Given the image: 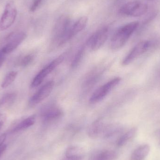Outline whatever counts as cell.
<instances>
[{"label":"cell","instance_id":"cell-1","mask_svg":"<svg viewBox=\"0 0 160 160\" xmlns=\"http://www.w3.org/2000/svg\"><path fill=\"white\" fill-rule=\"evenodd\" d=\"M139 24L138 22H132L119 28L112 38L111 48L113 50H117L124 47Z\"/></svg>","mask_w":160,"mask_h":160},{"label":"cell","instance_id":"cell-2","mask_svg":"<svg viewBox=\"0 0 160 160\" xmlns=\"http://www.w3.org/2000/svg\"><path fill=\"white\" fill-rule=\"evenodd\" d=\"M70 26V19L68 16L63 15L59 18L53 32V39L57 46L60 47L65 44V38Z\"/></svg>","mask_w":160,"mask_h":160},{"label":"cell","instance_id":"cell-3","mask_svg":"<svg viewBox=\"0 0 160 160\" xmlns=\"http://www.w3.org/2000/svg\"><path fill=\"white\" fill-rule=\"evenodd\" d=\"M17 14L18 11L14 1H8L0 19V32L5 31L13 25Z\"/></svg>","mask_w":160,"mask_h":160},{"label":"cell","instance_id":"cell-4","mask_svg":"<svg viewBox=\"0 0 160 160\" xmlns=\"http://www.w3.org/2000/svg\"><path fill=\"white\" fill-rule=\"evenodd\" d=\"M65 54H63L60 55L43 68L33 80L31 83V87L34 88L40 85L44 79L61 63L62 62L65 58Z\"/></svg>","mask_w":160,"mask_h":160},{"label":"cell","instance_id":"cell-5","mask_svg":"<svg viewBox=\"0 0 160 160\" xmlns=\"http://www.w3.org/2000/svg\"><path fill=\"white\" fill-rule=\"evenodd\" d=\"M108 27H104L99 29L90 37L86 42V46L92 51H97L106 42L109 35Z\"/></svg>","mask_w":160,"mask_h":160},{"label":"cell","instance_id":"cell-6","mask_svg":"<svg viewBox=\"0 0 160 160\" xmlns=\"http://www.w3.org/2000/svg\"><path fill=\"white\" fill-rule=\"evenodd\" d=\"M120 81V78H116L99 88L90 97L89 102L95 103L102 100L118 84Z\"/></svg>","mask_w":160,"mask_h":160},{"label":"cell","instance_id":"cell-7","mask_svg":"<svg viewBox=\"0 0 160 160\" xmlns=\"http://www.w3.org/2000/svg\"><path fill=\"white\" fill-rule=\"evenodd\" d=\"M150 43L149 41L144 40L141 41L137 44L135 47L128 53L122 61L123 66H127L131 63L141 55L143 54L149 48Z\"/></svg>","mask_w":160,"mask_h":160},{"label":"cell","instance_id":"cell-8","mask_svg":"<svg viewBox=\"0 0 160 160\" xmlns=\"http://www.w3.org/2000/svg\"><path fill=\"white\" fill-rule=\"evenodd\" d=\"M26 38V34L23 32L12 33L7 37L8 43L1 51L6 54L14 51Z\"/></svg>","mask_w":160,"mask_h":160},{"label":"cell","instance_id":"cell-9","mask_svg":"<svg viewBox=\"0 0 160 160\" xmlns=\"http://www.w3.org/2000/svg\"><path fill=\"white\" fill-rule=\"evenodd\" d=\"M54 85V82L52 81L46 83L31 98L29 101V105L31 106H35L43 101L51 93Z\"/></svg>","mask_w":160,"mask_h":160},{"label":"cell","instance_id":"cell-10","mask_svg":"<svg viewBox=\"0 0 160 160\" xmlns=\"http://www.w3.org/2000/svg\"><path fill=\"white\" fill-rule=\"evenodd\" d=\"M88 19L87 17H81L73 25L70 26L65 38V43L85 28L88 23Z\"/></svg>","mask_w":160,"mask_h":160},{"label":"cell","instance_id":"cell-11","mask_svg":"<svg viewBox=\"0 0 160 160\" xmlns=\"http://www.w3.org/2000/svg\"><path fill=\"white\" fill-rule=\"evenodd\" d=\"M63 112L59 107L51 106L45 109L42 114V118L46 121H53L62 116Z\"/></svg>","mask_w":160,"mask_h":160},{"label":"cell","instance_id":"cell-12","mask_svg":"<svg viewBox=\"0 0 160 160\" xmlns=\"http://www.w3.org/2000/svg\"><path fill=\"white\" fill-rule=\"evenodd\" d=\"M150 146L148 144L140 146L135 149L132 154L131 160H144L150 152Z\"/></svg>","mask_w":160,"mask_h":160},{"label":"cell","instance_id":"cell-13","mask_svg":"<svg viewBox=\"0 0 160 160\" xmlns=\"http://www.w3.org/2000/svg\"><path fill=\"white\" fill-rule=\"evenodd\" d=\"M140 2L138 1H133L125 4L119 9V13L123 15L132 16Z\"/></svg>","mask_w":160,"mask_h":160},{"label":"cell","instance_id":"cell-14","mask_svg":"<svg viewBox=\"0 0 160 160\" xmlns=\"http://www.w3.org/2000/svg\"><path fill=\"white\" fill-rule=\"evenodd\" d=\"M35 121L36 116L35 115L31 116L18 124L14 128L13 131L16 132L26 129L33 126L35 123Z\"/></svg>","mask_w":160,"mask_h":160},{"label":"cell","instance_id":"cell-15","mask_svg":"<svg viewBox=\"0 0 160 160\" xmlns=\"http://www.w3.org/2000/svg\"><path fill=\"white\" fill-rule=\"evenodd\" d=\"M137 132V128H133L124 133L118 140L117 142L118 146L122 147L126 145L135 136Z\"/></svg>","mask_w":160,"mask_h":160},{"label":"cell","instance_id":"cell-16","mask_svg":"<svg viewBox=\"0 0 160 160\" xmlns=\"http://www.w3.org/2000/svg\"><path fill=\"white\" fill-rule=\"evenodd\" d=\"M17 95L15 93H9L3 96L0 99V108H6L12 105L15 102Z\"/></svg>","mask_w":160,"mask_h":160},{"label":"cell","instance_id":"cell-17","mask_svg":"<svg viewBox=\"0 0 160 160\" xmlns=\"http://www.w3.org/2000/svg\"><path fill=\"white\" fill-rule=\"evenodd\" d=\"M83 150L81 147L77 146H72L67 149L65 157L83 158Z\"/></svg>","mask_w":160,"mask_h":160},{"label":"cell","instance_id":"cell-18","mask_svg":"<svg viewBox=\"0 0 160 160\" xmlns=\"http://www.w3.org/2000/svg\"><path fill=\"white\" fill-rule=\"evenodd\" d=\"M18 74V72L15 71H10L8 73L2 82L1 87L3 88L8 87L14 82L17 78Z\"/></svg>","mask_w":160,"mask_h":160},{"label":"cell","instance_id":"cell-19","mask_svg":"<svg viewBox=\"0 0 160 160\" xmlns=\"http://www.w3.org/2000/svg\"><path fill=\"white\" fill-rule=\"evenodd\" d=\"M85 48V46L81 47V48L78 51V52L76 53V55L72 61V64H71V66L73 68L77 67L79 64L83 56Z\"/></svg>","mask_w":160,"mask_h":160},{"label":"cell","instance_id":"cell-20","mask_svg":"<svg viewBox=\"0 0 160 160\" xmlns=\"http://www.w3.org/2000/svg\"><path fill=\"white\" fill-rule=\"evenodd\" d=\"M148 9L147 5L144 3H140V4L138 6L135 11L132 13L131 17H140L142 15H144Z\"/></svg>","mask_w":160,"mask_h":160},{"label":"cell","instance_id":"cell-21","mask_svg":"<svg viewBox=\"0 0 160 160\" xmlns=\"http://www.w3.org/2000/svg\"><path fill=\"white\" fill-rule=\"evenodd\" d=\"M114 152L109 150H105L100 153L96 160H112L115 157Z\"/></svg>","mask_w":160,"mask_h":160},{"label":"cell","instance_id":"cell-22","mask_svg":"<svg viewBox=\"0 0 160 160\" xmlns=\"http://www.w3.org/2000/svg\"><path fill=\"white\" fill-rule=\"evenodd\" d=\"M101 128V125L99 122H96L95 124H93L91 128H90L88 132V134L91 137H97L99 133Z\"/></svg>","mask_w":160,"mask_h":160},{"label":"cell","instance_id":"cell-23","mask_svg":"<svg viewBox=\"0 0 160 160\" xmlns=\"http://www.w3.org/2000/svg\"><path fill=\"white\" fill-rule=\"evenodd\" d=\"M34 57L32 54H28L23 57L21 61L20 64L22 67H26L29 65L33 61Z\"/></svg>","mask_w":160,"mask_h":160},{"label":"cell","instance_id":"cell-24","mask_svg":"<svg viewBox=\"0 0 160 160\" xmlns=\"http://www.w3.org/2000/svg\"><path fill=\"white\" fill-rule=\"evenodd\" d=\"M43 1V0H34L30 8V11L32 12H35L40 6Z\"/></svg>","mask_w":160,"mask_h":160},{"label":"cell","instance_id":"cell-25","mask_svg":"<svg viewBox=\"0 0 160 160\" xmlns=\"http://www.w3.org/2000/svg\"><path fill=\"white\" fill-rule=\"evenodd\" d=\"M6 145L4 144L3 143L0 145V158L3 154V153H4L5 151L6 150Z\"/></svg>","mask_w":160,"mask_h":160},{"label":"cell","instance_id":"cell-26","mask_svg":"<svg viewBox=\"0 0 160 160\" xmlns=\"http://www.w3.org/2000/svg\"><path fill=\"white\" fill-rule=\"evenodd\" d=\"M5 54H4L1 51H0V68L2 66L4 62L5 58Z\"/></svg>","mask_w":160,"mask_h":160},{"label":"cell","instance_id":"cell-27","mask_svg":"<svg viewBox=\"0 0 160 160\" xmlns=\"http://www.w3.org/2000/svg\"><path fill=\"white\" fill-rule=\"evenodd\" d=\"M82 159V158H72V157H65L61 160H81Z\"/></svg>","mask_w":160,"mask_h":160},{"label":"cell","instance_id":"cell-28","mask_svg":"<svg viewBox=\"0 0 160 160\" xmlns=\"http://www.w3.org/2000/svg\"><path fill=\"white\" fill-rule=\"evenodd\" d=\"M6 138V135L5 134H3L0 135V145L3 144Z\"/></svg>","mask_w":160,"mask_h":160},{"label":"cell","instance_id":"cell-29","mask_svg":"<svg viewBox=\"0 0 160 160\" xmlns=\"http://www.w3.org/2000/svg\"><path fill=\"white\" fill-rule=\"evenodd\" d=\"M3 125V122L2 121H0V131H1Z\"/></svg>","mask_w":160,"mask_h":160}]
</instances>
